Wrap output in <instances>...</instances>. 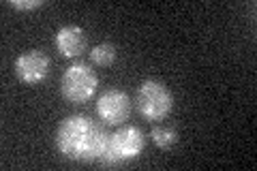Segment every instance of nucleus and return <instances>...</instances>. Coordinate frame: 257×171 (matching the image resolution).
Instances as JSON below:
<instances>
[{
	"instance_id": "nucleus-1",
	"label": "nucleus",
	"mask_w": 257,
	"mask_h": 171,
	"mask_svg": "<svg viewBox=\"0 0 257 171\" xmlns=\"http://www.w3.org/2000/svg\"><path fill=\"white\" fill-rule=\"evenodd\" d=\"M107 143L105 126L86 113H71L56 128V148L64 158L90 162L99 160Z\"/></svg>"
},
{
	"instance_id": "nucleus-2",
	"label": "nucleus",
	"mask_w": 257,
	"mask_h": 171,
	"mask_svg": "<svg viewBox=\"0 0 257 171\" xmlns=\"http://www.w3.org/2000/svg\"><path fill=\"white\" fill-rule=\"evenodd\" d=\"M144 145H146V137L142 128L135 124H122L116 133L107 135V143L99 160H103L105 165H122V162L138 158Z\"/></svg>"
},
{
	"instance_id": "nucleus-3",
	"label": "nucleus",
	"mask_w": 257,
	"mask_h": 171,
	"mask_svg": "<svg viewBox=\"0 0 257 171\" xmlns=\"http://www.w3.org/2000/svg\"><path fill=\"white\" fill-rule=\"evenodd\" d=\"M135 105H138L142 118H146L148 122H159L167 118V113L172 111L174 96L163 81L144 79L138 88V94H135Z\"/></svg>"
},
{
	"instance_id": "nucleus-4",
	"label": "nucleus",
	"mask_w": 257,
	"mask_h": 171,
	"mask_svg": "<svg viewBox=\"0 0 257 171\" xmlns=\"http://www.w3.org/2000/svg\"><path fill=\"white\" fill-rule=\"evenodd\" d=\"M96 88H99V75L86 62H73L64 69L60 79V92L71 103H86L90 101Z\"/></svg>"
},
{
	"instance_id": "nucleus-5",
	"label": "nucleus",
	"mask_w": 257,
	"mask_h": 171,
	"mask_svg": "<svg viewBox=\"0 0 257 171\" xmlns=\"http://www.w3.org/2000/svg\"><path fill=\"white\" fill-rule=\"evenodd\" d=\"M96 116H99L105 124L120 126L124 120L131 116V99L124 90L118 88H109L96 99Z\"/></svg>"
},
{
	"instance_id": "nucleus-6",
	"label": "nucleus",
	"mask_w": 257,
	"mask_h": 171,
	"mask_svg": "<svg viewBox=\"0 0 257 171\" xmlns=\"http://www.w3.org/2000/svg\"><path fill=\"white\" fill-rule=\"evenodd\" d=\"M50 56L41 50H30L18 56L15 60V75L28 86H37L50 75Z\"/></svg>"
},
{
	"instance_id": "nucleus-7",
	"label": "nucleus",
	"mask_w": 257,
	"mask_h": 171,
	"mask_svg": "<svg viewBox=\"0 0 257 171\" xmlns=\"http://www.w3.org/2000/svg\"><path fill=\"white\" fill-rule=\"evenodd\" d=\"M54 43H56V50L64 58H79L82 52L86 50V32L77 24H67V26L58 28Z\"/></svg>"
},
{
	"instance_id": "nucleus-8",
	"label": "nucleus",
	"mask_w": 257,
	"mask_h": 171,
	"mask_svg": "<svg viewBox=\"0 0 257 171\" xmlns=\"http://www.w3.org/2000/svg\"><path fill=\"white\" fill-rule=\"evenodd\" d=\"M150 137L157 148H161V150H170L172 145L178 141V133H176V128L170 124H155L150 131Z\"/></svg>"
},
{
	"instance_id": "nucleus-9",
	"label": "nucleus",
	"mask_w": 257,
	"mask_h": 171,
	"mask_svg": "<svg viewBox=\"0 0 257 171\" xmlns=\"http://www.w3.org/2000/svg\"><path fill=\"white\" fill-rule=\"evenodd\" d=\"M116 56L118 52L111 43H99L90 50V62L96 67H109V64L116 62Z\"/></svg>"
},
{
	"instance_id": "nucleus-10",
	"label": "nucleus",
	"mask_w": 257,
	"mask_h": 171,
	"mask_svg": "<svg viewBox=\"0 0 257 171\" xmlns=\"http://www.w3.org/2000/svg\"><path fill=\"white\" fill-rule=\"evenodd\" d=\"M9 5L13 7V9L30 11V9H37V7H41L43 0H9Z\"/></svg>"
}]
</instances>
